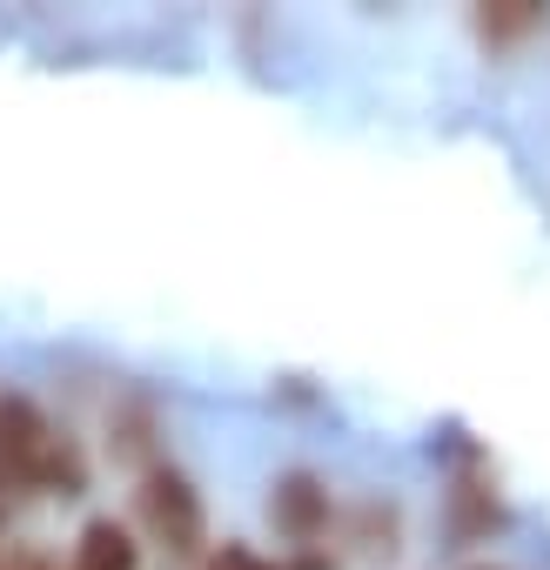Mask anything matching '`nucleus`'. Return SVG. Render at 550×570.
Masks as SVG:
<instances>
[{
    "label": "nucleus",
    "instance_id": "obj_1",
    "mask_svg": "<svg viewBox=\"0 0 550 570\" xmlns=\"http://www.w3.org/2000/svg\"><path fill=\"white\" fill-rule=\"evenodd\" d=\"M81 456H75V443L41 416V403L35 396H0V490H35V497H48V490H81Z\"/></svg>",
    "mask_w": 550,
    "mask_h": 570
},
{
    "label": "nucleus",
    "instance_id": "obj_2",
    "mask_svg": "<svg viewBox=\"0 0 550 570\" xmlns=\"http://www.w3.org/2000/svg\"><path fill=\"white\" fill-rule=\"evenodd\" d=\"M141 523H148V537L161 543V550H175V557H195L202 550V537H208V517H202V490L181 476V470H148L141 476Z\"/></svg>",
    "mask_w": 550,
    "mask_h": 570
},
{
    "label": "nucleus",
    "instance_id": "obj_3",
    "mask_svg": "<svg viewBox=\"0 0 550 570\" xmlns=\"http://www.w3.org/2000/svg\"><path fill=\"white\" fill-rule=\"evenodd\" d=\"M75 570H141V550H135V537H128L115 517H101V523L81 530V543H75Z\"/></svg>",
    "mask_w": 550,
    "mask_h": 570
},
{
    "label": "nucleus",
    "instance_id": "obj_4",
    "mask_svg": "<svg viewBox=\"0 0 550 570\" xmlns=\"http://www.w3.org/2000/svg\"><path fill=\"white\" fill-rule=\"evenodd\" d=\"M323 517H330V497L316 490V476H289L283 490H275V523H283L296 543H310L323 530Z\"/></svg>",
    "mask_w": 550,
    "mask_h": 570
},
{
    "label": "nucleus",
    "instance_id": "obj_5",
    "mask_svg": "<svg viewBox=\"0 0 550 570\" xmlns=\"http://www.w3.org/2000/svg\"><path fill=\"white\" fill-rule=\"evenodd\" d=\"M477 28H483L490 41H517V35L537 28V8H523V0H503V8H483V14H477Z\"/></svg>",
    "mask_w": 550,
    "mask_h": 570
},
{
    "label": "nucleus",
    "instance_id": "obj_6",
    "mask_svg": "<svg viewBox=\"0 0 550 570\" xmlns=\"http://www.w3.org/2000/svg\"><path fill=\"white\" fill-rule=\"evenodd\" d=\"M208 570H268L255 550H222V563H208Z\"/></svg>",
    "mask_w": 550,
    "mask_h": 570
},
{
    "label": "nucleus",
    "instance_id": "obj_7",
    "mask_svg": "<svg viewBox=\"0 0 550 570\" xmlns=\"http://www.w3.org/2000/svg\"><path fill=\"white\" fill-rule=\"evenodd\" d=\"M14 570H55V563H48V557H21Z\"/></svg>",
    "mask_w": 550,
    "mask_h": 570
}]
</instances>
